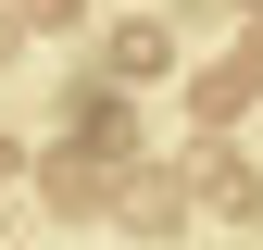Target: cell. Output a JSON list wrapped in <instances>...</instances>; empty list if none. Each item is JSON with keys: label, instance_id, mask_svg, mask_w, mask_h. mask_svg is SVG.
Listing matches in <instances>:
<instances>
[{"label": "cell", "instance_id": "1", "mask_svg": "<svg viewBox=\"0 0 263 250\" xmlns=\"http://www.w3.org/2000/svg\"><path fill=\"white\" fill-rule=\"evenodd\" d=\"M188 200H201V213H226V225H251V213H263V175L238 163V150H213V163L188 175Z\"/></svg>", "mask_w": 263, "mask_h": 250}, {"label": "cell", "instance_id": "2", "mask_svg": "<svg viewBox=\"0 0 263 250\" xmlns=\"http://www.w3.org/2000/svg\"><path fill=\"white\" fill-rule=\"evenodd\" d=\"M176 213H188V187H163V175H125V225H138V238H163Z\"/></svg>", "mask_w": 263, "mask_h": 250}, {"label": "cell", "instance_id": "3", "mask_svg": "<svg viewBox=\"0 0 263 250\" xmlns=\"http://www.w3.org/2000/svg\"><path fill=\"white\" fill-rule=\"evenodd\" d=\"M251 75H263V50H251V62H213V75H201V125H226V113H251Z\"/></svg>", "mask_w": 263, "mask_h": 250}, {"label": "cell", "instance_id": "4", "mask_svg": "<svg viewBox=\"0 0 263 250\" xmlns=\"http://www.w3.org/2000/svg\"><path fill=\"white\" fill-rule=\"evenodd\" d=\"M25 25H38V38H63V25H76V0H13Z\"/></svg>", "mask_w": 263, "mask_h": 250}]
</instances>
